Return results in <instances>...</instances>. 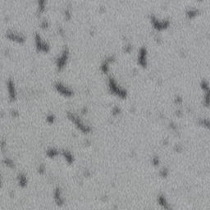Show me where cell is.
Wrapping results in <instances>:
<instances>
[{
  "mask_svg": "<svg viewBox=\"0 0 210 210\" xmlns=\"http://www.w3.org/2000/svg\"><path fill=\"white\" fill-rule=\"evenodd\" d=\"M35 43L36 49L39 52H48L50 49L49 44L47 42H45L44 39L41 38V36L39 34L36 33L35 35Z\"/></svg>",
  "mask_w": 210,
  "mask_h": 210,
  "instance_id": "1",
  "label": "cell"
},
{
  "mask_svg": "<svg viewBox=\"0 0 210 210\" xmlns=\"http://www.w3.org/2000/svg\"><path fill=\"white\" fill-rule=\"evenodd\" d=\"M68 118H70V120H72L74 122V124L76 126V127L78 128L80 131H82L83 133H89L90 131V127L84 124V122L77 116L72 114V113H69Z\"/></svg>",
  "mask_w": 210,
  "mask_h": 210,
  "instance_id": "2",
  "label": "cell"
},
{
  "mask_svg": "<svg viewBox=\"0 0 210 210\" xmlns=\"http://www.w3.org/2000/svg\"><path fill=\"white\" fill-rule=\"evenodd\" d=\"M69 57V52L67 49H65L62 52V53L60 54L58 58L56 60V66L58 67V71H62V69L65 67L67 62L68 60Z\"/></svg>",
  "mask_w": 210,
  "mask_h": 210,
  "instance_id": "3",
  "label": "cell"
},
{
  "mask_svg": "<svg viewBox=\"0 0 210 210\" xmlns=\"http://www.w3.org/2000/svg\"><path fill=\"white\" fill-rule=\"evenodd\" d=\"M55 89L58 92L60 95H62L64 97L69 98V97H72L73 95V92L70 88H68L67 86H66L65 85H63L62 83H56L55 84Z\"/></svg>",
  "mask_w": 210,
  "mask_h": 210,
  "instance_id": "4",
  "label": "cell"
},
{
  "mask_svg": "<svg viewBox=\"0 0 210 210\" xmlns=\"http://www.w3.org/2000/svg\"><path fill=\"white\" fill-rule=\"evenodd\" d=\"M6 37L11 41L18 43V44H22L25 42V37L19 33L14 32V31H8L7 33Z\"/></svg>",
  "mask_w": 210,
  "mask_h": 210,
  "instance_id": "5",
  "label": "cell"
},
{
  "mask_svg": "<svg viewBox=\"0 0 210 210\" xmlns=\"http://www.w3.org/2000/svg\"><path fill=\"white\" fill-rule=\"evenodd\" d=\"M108 87L110 89L112 93H113L116 95L118 96H120V97H123L125 95V92L121 89L118 87L117 85V83L113 79L110 78L109 79V81H108Z\"/></svg>",
  "mask_w": 210,
  "mask_h": 210,
  "instance_id": "6",
  "label": "cell"
},
{
  "mask_svg": "<svg viewBox=\"0 0 210 210\" xmlns=\"http://www.w3.org/2000/svg\"><path fill=\"white\" fill-rule=\"evenodd\" d=\"M7 91H8V95H9L10 99L12 101L15 100L16 97V90L14 81H13L12 79H9L7 81Z\"/></svg>",
  "mask_w": 210,
  "mask_h": 210,
  "instance_id": "7",
  "label": "cell"
},
{
  "mask_svg": "<svg viewBox=\"0 0 210 210\" xmlns=\"http://www.w3.org/2000/svg\"><path fill=\"white\" fill-rule=\"evenodd\" d=\"M53 196H54V200L57 203L58 205H62V203L64 202V200L62 198V194H61V190L59 188H57L54 190V193H53Z\"/></svg>",
  "mask_w": 210,
  "mask_h": 210,
  "instance_id": "8",
  "label": "cell"
},
{
  "mask_svg": "<svg viewBox=\"0 0 210 210\" xmlns=\"http://www.w3.org/2000/svg\"><path fill=\"white\" fill-rule=\"evenodd\" d=\"M18 183L21 187H25L27 185V178L24 174H19L18 175Z\"/></svg>",
  "mask_w": 210,
  "mask_h": 210,
  "instance_id": "9",
  "label": "cell"
},
{
  "mask_svg": "<svg viewBox=\"0 0 210 210\" xmlns=\"http://www.w3.org/2000/svg\"><path fill=\"white\" fill-rule=\"evenodd\" d=\"M46 7V0H38V12L42 13L44 12Z\"/></svg>",
  "mask_w": 210,
  "mask_h": 210,
  "instance_id": "10",
  "label": "cell"
},
{
  "mask_svg": "<svg viewBox=\"0 0 210 210\" xmlns=\"http://www.w3.org/2000/svg\"><path fill=\"white\" fill-rule=\"evenodd\" d=\"M62 154H63V157L65 158V159L69 163H72V161H73V157H72V154H71L70 152H68V151H64Z\"/></svg>",
  "mask_w": 210,
  "mask_h": 210,
  "instance_id": "11",
  "label": "cell"
},
{
  "mask_svg": "<svg viewBox=\"0 0 210 210\" xmlns=\"http://www.w3.org/2000/svg\"><path fill=\"white\" fill-rule=\"evenodd\" d=\"M58 154V152L55 149H50L47 151V155L50 158H54Z\"/></svg>",
  "mask_w": 210,
  "mask_h": 210,
  "instance_id": "12",
  "label": "cell"
},
{
  "mask_svg": "<svg viewBox=\"0 0 210 210\" xmlns=\"http://www.w3.org/2000/svg\"><path fill=\"white\" fill-rule=\"evenodd\" d=\"M108 64H109V62L107 60L103 62V64L101 66V71L104 73H107V72L108 71Z\"/></svg>",
  "mask_w": 210,
  "mask_h": 210,
  "instance_id": "13",
  "label": "cell"
},
{
  "mask_svg": "<svg viewBox=\"0 0 210 210\" xmlns=\"http://www.w3.org/2000/svg\"><path fill=\"white\" fill-rule=\"evenodd\" d=\"M4 163H5V164H6L7 167H13V166H14V164H13V162L11 159H9V158H5L4 159Z\"/></svg>",
  "mask_w": 210,
  "mask_h": 210,
  "instance_id": "14",
  "label": "cell"
},
{
  "mask_svg": "<svg viewBox=\"0 0 210 210\" xmlns=\"http://www.w3.org/2000/svg\"><path fill=\"white\" fill-rule=\"evenodd\" d=\"M46 120H47V121H48L49 123H53V121L55 120V117L52 114H50L47 117Z\"/></svg>",
  "mask_w": 210,
  "mask_h": 210,
  "instance_id": "15",
  "label": "cell"
},
{
  "mask_svg": "<svg viewBox=\"0 0 210 210\" xmlns=\"http://www.w3.org/2000/svg\"><path fill=\"white\" fill-rule=\"evenodd\" d=\"M65 16L67 19H70L71 18V10L67 9L65 11Z\"/></svg>",
  "mask_w": 210,
  "mask_h": 210,
  "instance_id": "16",
  "label": "cell"
},
{
  "mask_svg": "<svg viewBox=\"0 0 210 210\" xmlns=\"http://www.w3.org/2000/svg\"><path fill=\"white\" fill-rule=\"evenodd\" d=\"M48 26H49V23H48V21H44L41 23V27H42L43 29H47V28H48Z\"/></svg>",
  "mask_w": 210,
  "mask_h": 210,
  "instance_id": "17",
  "label": "cell"
},
{
  "mask_svg": "<svg viewBox=\"0 0 210 210\" xmlns=\"http://www.w3.org/2000/svg\"><path fill=\"white\" fill-rule=\"evenodd\" d=\"M44 167H39V172H40V173H43L44 172Z\"/></svg>",
  "mask_w": 210,
  "mask_h": 210,
  "instance_id": "18",
  "label": "cell"
}]
</instances>
